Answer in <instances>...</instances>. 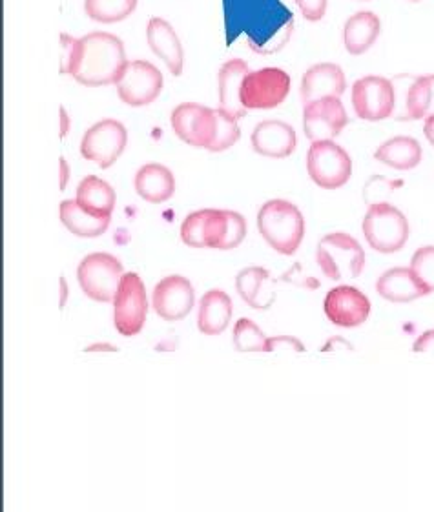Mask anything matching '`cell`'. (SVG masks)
<instances>
[{
    "label": "cell",
    "instance_id": "cell-1",
    "mask_svg": "<svg viewBox=\"0 0 434 512\" xmlns=\"http://www.w3.org/2000/svg\"><path fill=\"white\" fill-rule=\"evenodd\" d=\"M126 52L119 37L106 31H93L73 44L72 57L61 73L72 75L83 86L115 84L126 66Z\"/></svg>",
    "mask_w": 434,
    "mask_h": 512
},
{
    "label": "cell",
    "instance_id": "cell-2",
    "mask_svg": "<svg viewBox=\"0 0 434 512\" xmlns=\"http://www.w3.org/2000/svg\"><path fill=\"white\" fill-rule=\"evenodd\" d=\"M170 123L181 141L216 154L232 148L241 137L238 119L203 104H179L170 115Z\"/></svg>",
    "mask_w": 434,
    "mask_h": 512
},
{
    "label": "cell",
    "instance_id": "cell-3",
    "mask_svg": "<svg viewBox=\"0 0 434 512\" xmlns=\"http://www.w3.org/2000/svg\"><path fill=\"white\" fill-rule=\"evenodd\" d=\"M247 236L245 217L232 210H197L181 225V241L190 248L234 250Z\"/></svg>",
    "mask_w": 434,
    "mask_h": 512
},
{
    "label": "cell",
    "instance_id": "cell-4",
    "mask_svg": "<svg viewBox=\"0 0 434 512\" xmlns=\"http://www.w3.org/2000/svg\"><path fill=\"white\" fill-rule=\"evenodd\" d=\"M259 234L281 256H292L305 236L300 208L285 199H272L259 208Z\"/></svg>",
    "mask_w": 434,
    "mask_h": 512
},
{
    "label": "cell",
    "instance_id": "cell-5",
    "mask_svg": "<svg viewBox=\"0 0 434 512\" xmlns=\"http://www.w3.org/2000/svg\"><path fill=\"white\" fill-rule=\"evenodd\" d=\"M316 261L321 272L331 281L356 279L365 267V250L349 234L334 232L321 239L316 250Z\"/></svg>",
    "mask_w": 434,
    "mask_h": 512
},
{
    "label": "cell",
    "instance_id": "cell-6",
    "mask_svg": "<svg viewBox=\"0 0 434 512\" xmlns=\"http://www.w3.org/2000/svg\"><path fill=\"white\" fill-rule=\"evenodd\" d=\"M363 236L380 254H394L402 250L409 239V221L391 203H374L363 217Z\"/></svg>",
    "mask_w": 434,
    "mask_h": 512
},
{
    "label": "cell",
    "instance_id": "cell-7",
    "mask_svg": "<svg viewBox=\"0 0 434 512\" xmlns=\"http://www.w3.org/2000/svg\"><path fill=\"white\" fill-rule=\"evenodd\" d=\"M123 276L121 261L106 252L84 257L77 268V279L84 294L99 303L114 301Z\"/></svg>",
    "mask_w": 434,
    "mask_h": 512
},
{
    "label": "cell",
    "instance_id": "cell-8",
    "mask_svg": "<svg viewBox=\"0 0 434 512\" xmlns=\"http://www.w3.org/2000/svg\"><path fill=\"white\" fill-rule=\"evenodd\" d=\"M310 179L323 190H338L347 185L352 175L349 154L334 141H316L307 154Z\"/></svg>",
    "mask_w": 434,
    "mask_h": 512
},
{
    "label": "cell",
    "instance_id": "cell-9",
    "mask_svg": "<svg viewBox=\"0 0 434 512\" xmlns=\"http://www.w3.org/2000/svg\"><path fill=\"white\" fill-rule=\"evenodd\" d=\"M148 299L143 279L128 272L124 274L114 297V323L119 334L134 338L145 327Z\"/></svg>",
    "mask_w": 434,
    "mask_h": 512
},
{
    "label": "cell",
    "instance_id": "cell-10",
    "mask_svg": "<svg viewBox=\"0 0 434 512\" xmlns=\"http://www.w3.org/2000/svg\"><path fill=\"white\" fill-rule=\"evenodd\" d=\"M352 108L367 123L389 119L396 108L394 82L380 75H367L358 79L352 86Z\"/></svg>",
    "mask_w": 434,
    "mask_h": 512
},
{
    "label": "cell",
    "instance_id": "cell-11",
    "mask_svg": "<svg viewBox=\"0 0 434 512\" xmlns=\"http://www.w3.org/2000/svg\"><path fill=\"white\" fill-rule=\"evenodd\" d=\"M290 92V75L279 68L248 72L241 84V104L247 110H272L283 103Z\"/></svg>",
    "mask_w": 434,
    "mask_h": 512
},
{
    "label": "cell",
    "instance_id": "cell-12",
    "mask_svg": "<svg viewBox=\"0 0 434 512\" xmlns=\"http://www.w3.org/2000/svg\"><path fill=\"white\" fill-rule=\"evenodd\" d=\"M119 99L128 106H148L163 90V75L152 62L128 61L115 82Z\"/></svg>",
    "mask_w": 434,
    "mask_h": 512
},
{
    "label": "cell",
    "instance_id": "cell-13",
    "mask_svg": "<svg viewBox=\"0 0 434 512\" xmlns=\"http://www.w3.org/2000/svg\"><path fill=\"white\" fill-rule=\"evenodd\" d=\"M128 144V132L123 123L103 119L86 130L81 141V155L86 161L99 164L103 170L117 163Z\"/></svg>",
    "mask_w": 434,
    "mask_h": 512
},
{
    "label": "cell",
    "instance_id": "cell-14",
    "mask_svg": "<svg viewBox=\"0 0 434 512\" xmlns=\"http://www.w3.org/2000/svg\"><path fill=\"white\" fill-rule=\"evenodd\" d=\"M349 124V115L340 97H327L303 106V128L312 143L332 141Z\"/></svg>",
    "mask_w": 434,
    "mask_h": 512
},
{
    "label": "cell",
    "instance_id": "cell-15",
    "mask_svg": "<svg viewBox=\"0 0 434 512\" xmlns=\"http://www.w3.org/2000/svg\"><path fill=\"white\" fill-rule=\"evenodd\" d=\"M325 316L336 327L354 328L363 325L371 314V301L358 288L341 285L332 288L323 301Z\"/></svg>",
    "mask_w": 434,
    "mask_h": 512
},
{
    "label": "cell",
    "instance_id": "cell-16",
    "mask_svg": "<svg viewBox=\"0 0 434 512\" xmlns=\"http://www.w3.org/2000/svg\"><path fill=\"white\" fill-rule=\"evenodd\" d=\"M196 303V294L192 283L183 276H168L161 279L154 288L152 305L155 314L165 321L185 319Z\"/></svg>",
    "mask_w": 434,
    "mask_h": 512
},
{
    "label": "cell",
    "instance_id": "cell-17",
    "mask_svg": "<svg viewBox=\"0 0 434 512\" xmlns=\"http://www.w3.org/2000/svg\"><path fill=\"white\" fill-rule=\"evenodd\" d=\"M345 90L347 79L340 66L332 62H320L310 66L301 79V103L305 106L327 97H341Z\"/></svg>",
    "mask_w": 434,
    "mask_h": 512
},
{
    "label": "cell",
    "instance_id": "cell-18",
    "mask_svg": "<svg viewBox=\"0 0 434 512\" xmlns=\"http://www.w3.org/2000/svg\"><path fill=\"white\" fill-rule=\"evenodd\" d=\"M146 41L150 50L165 62L166 68L174 77H179L185 68V52L176 30L170 22L161 17H154L146 26Z\"/></svg>",
    "mask_w": 434,
    "mask_h": 512
},
{
    "label": "cell",
    "instance_id": "cell-19",
    "mask_svg": "<svg viewBox=\"0 0 434 512\" xmlns=\"http://www.w3.org/2000/svg\"><path fill=\"white\" fill-rule=\"evenodd\" d=\"M252 146L259 155L272 157V159H285L294 154L298 146V137L290 124L283 121H263L252 132Z\"/></svg>",
    "mask_w": 434,
    "mask_h": 512
},
{
    "label": "cell",
    "instance_id": "cell-20",
    "mask_svg": "<svg viewBox=\"0 0 434 512\" xmlns=\"http://www.w3.org/2000/svg\"><path fill=\"white\" fill-rule=\"evenodd\" d=\"M248 64L241 59L225 62L219 70V110L228 113L234 119H243L247 108L241 104V84L247 77Z\"/></svg>",
    "mask_w": 434,
    "mask_h": 512
},
{
    "label": "cell",
    "instance_id": "cell-21",
    "mask_svg": "<svg viewBox=\"0 0 434 512\" xmlns=\"http://www.w3.org/2000/svg\"><path fill=\"white\" fill-rule=\"evenodd\" d=\"M376 290L383 299H387L391 303H411L414 299L429 296V292L425 290L411 267L387 270L378 279Z\"/></svg>",
    "mask_w": 434,
    "mask_h": 512
},
{
    "label": "cell",
    "instance_id": "cell-22",
    "mask_svg": "<svg viewBox=\"0 0 434 512\" xmlns=\"http://www.w3.org/2000/svg\"><path fill=\"white\" fill-rule=\"evenodd\" d=\"M382 33V21L372 11H358L343 26V44L351 55L369 52Z\"/></svg>",
    "mask_w": 434,
    "mask_h": 512
},
{
    "label": "cell",
    "instance_id": "cell-23",
    "mask_svg": "<svg viewBox=\"0 0 434 512\" xmlns=\"http://www.w3.org/2000/svg\"><path fill=\"white\" fill-rule=\"evenodd\" d=\"M135 192L148 203L161 205L176 192V177L163 164H145L135 175Z\"/></svg>",
    "mask_w": 434,
    "mask_h": 512
},
{
    "label": "cell",
    "instance_id": "cell-24",
    "mask_svg": "<svg viewBox=\"0 0 434 512\" xmlns=\"http://www.w3.org/2000/svg\"><path fill=\"white\" fill-rule=\"evenodd\" d=\"M232 319V299L223 290H208L201 297L197 312V328L205 336H219Z\"/></svg>",
    "mask_w": 434,
    "mask_h": 512
},
{
    "label": "cell",
    "instance_id": "cell-25",
    "mask_svg": "<svg viewBox=\"0 0 434 512\" xmlns=\"http://www.w3.org/2000/svg\"><path fill=\"white\" fill-rule=\"evenodd\" d=\"M59 214H61L62 225L66 226L73 236L79 237L103 236L112 219V216L95 214L81 205L77 199L62 201Z\"/></svg>",
    "mask_w": 434,
    "mask_h": 512
},
{
    "label": "cell",
    "instance_id": "cell-26",
    "mask_svg": "<svg viewBox=\"0 0 434 512\" xmlns=\"http://www.w3.org/2000/svg\"><path fill=\"white\" fill-rule=\"evenodd\" d=\"M241 299L256 310H265L274 303V281L269 270L261 267H248L241 270L236 279Z\"/></svg>",
    "mask_w": 434,
    "mask_h": 512
},
{
    "label": "cell",
    "instance_id": "cell-27",
    "mask_svg": "<svg viewBox=\"0 0 434 512\" xmlns=\"http://www.w3.org/2000/svg\"><path fill=\"white\" fill-rule=\"evenodd\" d=\"M374 159L394 170H413L422 163V146L413 137L400 135L380 144L374 152Z\"/></svg>",
    "mask_w": 434,
    "mask_h": 512
},
{
    "label": "cell",
    "instance_id": "cell-28",
    "mask_svg": "<svg viewBox=\"0 0 434 512\" xmlns=\"http://www.w3.org/2000/svg\"><path fill=\"white\" fill-rule=\"evenodd\" d=\"M434 117V73L414 77L407 93L400 121H420Z\"/></svg>",
    "mask_w": 434,
    "mask_h": 512
},
{
    "label": "cell",
    "instance_id": "cell-29",
    "mask_svg": "<svg viewBox=\"0 0 434 512\" xmlns=\"http://www.w3.org/2000/svg\"><path fill=\"white\" fill-rule=\"evenodd\" d=\"M115 190L101 177L88 175L77 186V201L95 214L112 216L115 208Z\"/></svg>",
    "mask_w": 434,
    "mask_h": 512
},
{
    "label": "cell",
    "instance_id": "cell-30",
    "mask_svg": "<svg viewBox=\"0 0 434 512\" xmlns=\"http://www.w3.org/2000/svg\"><path fill=\"white\" fill-rule=\"evenodd\" d=\"M137 8V0H86L84 11L92 21L112 24L128 19Z\"/></svg>",
    "mask_w": 434,
    "mask_h": 512
},
{
    "label": "cell",
    "instance_id": "cell-31",
    "mask_svg": "<svg viewBox=\"0 0 434 512\" xmlns=\"http://www.w3.org/2000/svg\"><path fill=\"white\" fill-rule=\"evenodd\" d=\"M269 341L252 319L241 318L234 327V345L238 352H269Z\"/></svg>",
    "mask_w": 434,
    "mask_h": 512
},
{
    "label": "cell",
    "instance_id": "cell-32",
    "mask_svg": "<svg viewBox=\"0 0 434 512\" xmlns=\"http://www.w3.org/2000/svg\"><path fill=\"white\" fill-rule=\"evenodd\" d=\"M411 270L429 294L434 292V246H422L414 252Z\"/></svg>",
    "mask_w": 434,
    "mask_h": 512
},
{
    "label": "cell",
    "instance_id": "cell-33",
    "mask_svg": "<svg viewBox=\"0 0 434 512\" xmlns=\"http://www.w3.org/2000/svg\"><path fill=\"white\" fill-rule=\"evenodd\" d=\"M301 10V15L310 22H318L325 17L327 0H294Z\"/></svg>",
    "mask_w": 434,
    "mask_h": 512
},
{
    "label": "cell",
    "instance_id": "cell-34",
    "mask_svg": "<svg viewBox=\"0 0 434 512\" xmlns=\"http://www.w3.org/2000/svg\"><path fill=\"white\" fill-rule=\"evenodd\" d=\"M413 350L416 354H434V330H427L416 339Z\"/></svg>",
    "mask_w": 434,
    "mask_h": 512
},
{
    "label": "cell",
    "instance_id": "cell-35",
    "mask_svg": "<svg viewBox=\"0 0 434 512\" xmlns=\"http://www.w3.org/2000/svg\"><path fill=\"white\" fill-rule=\"evenodd\" d=\"M59 163H61V190H64L70 181V166L62 157L59 159Z\"/></svg>",
    "mask_w": 434,
    "mask_h": 512
},
{
    "label": "cell",
    "instance_id": "cell-36",
    "mask_svg": "<svg viewBox=\"0 0 434 512\" xmlns=\"http://www.w3.org/2000/svg\"><path fill=\"white\" fill-rule=\"evenodd\" d=\"M424 134L427 137V141L431 143V146L434 148V117H429V119H425L424 124Z\"/></svg>",
    "mask_w": 434,
    "mask_h": 512
},
{
    "label": "cell",
    "instance_id": "cell-37",
    "mask_svg": "<svg viewBox=\"0 0 434 512\" xmlns=\"http://www.w3.org/2000/svg\"><path fill=\"white\" fill-rule=\"evenodd\" d=\"M70 132V117L64 108H61V137H66Z\"/></svg>",
    "mask_w": 434,
    "mask_h": 512
},
{
    "label": "cell",
    "instance_id": "cell-38",
    "mask_svg": "<svg viewBox=\"0 0 434 512\" xmlns=\"http://www.w3.org/2000/svg\"><path fill=\"white\" fill-rule=\"evenodd\" d=\"M61 290H62V299H61V307H62V305H64V301H66V294H68V292H66V281H64V279H62V277H61Z\"/></svg>",
    "mask_w": 434,
    "mask_h": 512
},
{
    "label": "cell",
    "instance_id": "cell-39",
    "mask_svg": "<svg viewBox=\"0 0 434 512\" xmlns=\"http://www.w3.org/2000/svg\"><path fill=\"white\" fill-rule=\"evenodd\" d=\"M409 2H420V0H409Z\"/></svg>",
    "mask_w": 434,
    "mask_h": 512
},
{
    "label": "cell",
    "instance_id": "cell-40",
    "mask_svg": "<svg viewBox=\"0 0 434 512\" xmlns=\"http://www.w3.org/2000/svg\"><path fill=\"white\" fill-rule=\"evenodd\" d=\"M360 2H367V0H360Z\"/></svg>",
    "mask_w": 434,
    "mask_h": 512
}]
</instances>
